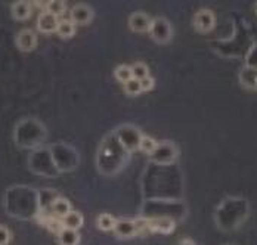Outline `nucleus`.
<instances>
[{
    "label": "nucleus",
    "mask_w": 257,
    "mask_h": 245,
    "mask_svg": "<svg viewBox=\"0 0 257 245\" xmlns=\"http://www.w3.org/2000/svg\"><path fill=\"white\" fill-rule=\"evenodd\" d=\"M172 25L164 18H155L150 27V34L157 43H167L172 39Z\"/></svg>",
    "instance_id": "f257e3e1"
},
{
    "label": "nucleus",
    "mask_w": 257,
    "mask_h": 245,
    "mask_svg": "<svg viewBox=\"0 0 257 245\" xmlns=\"http://www.w3.org/2000/svg\"><path fill=\"white\" fill-rule=\"evenodd\" d=\"M216 25V17L210 9H200L194 17V27L200 33H208Z\"/></svg>",
    "instance_id": "f03ea898"
},
{
    "label": "nucleus",
    "mask_w": 257,
    "mask_h": 245,
    "mask_svg": "<svg viewBox=\"0 0 257 245\" xmlns=\"http://www.w3.org/2000/svg\"><path fill=\"white\" fill-rule=\"evenodd\" d=\"M151 157L160 164H169L178 157V149L172 142H163L157 145V149Z\"/></svg>",
    "instance_id": "7ed1b4c3"
},
{
    "label": "nucleus",
    "mask_w": 257,
    "mask_h": 245,
    "mask_svg": "<svg viewBox=\"0 0 257 245\" xmlns=\"http://www.w3.org/2000/svg\"><path fill=\"white\" fill-rule=\"evenodd\" d=\"M93 18V12L86 5H76L70 12V21L74 25L89 24Z\"/></svg>",
    "instance_id": "20e7f679"
},
{
    "label": "nucleus",
    "mask_w": 257,
    "mask_h": 245,
    "mask_svg": "<svg viewBox=\"0 0 257 245\" xmlns=\"http://www.w3.org/2000/svg\"><path fill=\"white\" fill-rule=\"evenodd\" d=\"M153 20L145 14V12H135L132 14V17L128 18V27L135 31V33H145L150 31Z\"/></svg>",
    "instance_id": "39448f33"
},
{
    "label": "nucleus",
    "mask_w": 257,
    "mask_h": 245,
    "mask_svg": "<svg viewBox=\"0 0 257 245\" xmlns=\"http://www.w3.org/2000/svg\"><path fill=\"white\" fill-rule=\"evenodd\" d=\"M17 46L23 52H31L37 46V36L33 30H23L17 36Z\"/></svg>",
    "instance_id": "423d86ee"
},
{
    "label": "nucleus",
    "mask_w": 257,
    "mask_h": 245,
    "mask_svg": "<svg viewBox=\"0 0 257 245\" xmlns=\"http://www.w3.org/2000/svg\"><path fill=\"white\" fill-rule=\"evenodd\" d=\"M114 232L118 238H132L135 235H138V226L135 220H127V219H121V220L115 221L114 226Z\"/></svg>",
    "instance_id": "0eeeda50"
},
{
    "label": "nucleus",
    "mask_w": 257,
    "mask_h": 245,
    "mask_svg": "<svg viewBox=\"0 0 257 245\" xmlns=\"http://www.w3.org/2000/svg\"><path fill=\"white\" fill-rule=\"evenodd\" d=\"M58 24H59L58 18L51 15V14H48L46 11L43 14H40V17L37 18V30L42 31V33H48V34L56 33Z\"/></svg>",
    "instance_id": "6e6552de"
},
{
    "label": "nucleus",
    "mask_w": 257,
    "mask_h": 245,
    "mask_svg": "<svg viewBox=\"0 0 257 245\" xmlns=\"http://www.w3.org/2000/svg\"><path fill=\"white\" fill-rule=\"evenodd\" d=\"M239 83L250 90L257 89V68L254 67H245L239 71Z\"/></svg>",
    "instance_id": "1a4fd4ad"
},
{
    "label": "nucleus",
    "mask_w": 257,
    "mask_h": 245,
    "mask_svg": "<svg viewBox=\"0 0 257 245\" xmlns=\"http://www.w3.org/2000/svg\"><path fill=\"white\" fill-rule=\"evenodd\" d=\"M148 229L153 232H160V233H170L175 229V221L167 217L151 219L148 220Z\"/></svg>",
    "instance_id": "9d476101"
},
{
    "label": "nucleus",
    "mask_w": 257,
    "mask_h": 245,
    "mask_svg": "<svg viewBox=\"0 0 257 245\" xmlns=\"http://www.w3.org/2000/svg\"><path fill=\"white\" fill-rule=\"evenodd\" d=\"M31 3L30 2H24V0H20V2H15L11 8V12H12V17L17 20V21H26L30 18L31 15Z\"/></svg>",
    "instance_id": "9b49d317"
},
{
    "label": "nucleus",
    "mask_w": 257,
    "mask_h": 245,
    "mask_svg": "<svg viewBox=\"0 0 257 245\" xmlns=\"http://www.w3.org/2000/svg\"><path fill=\"white\" fill-rule=\"evenodd\" d=\"M52 214L58 219H64L71 211V204L65 198H55L51 205Z\"/></svg>",
    "instance_id": "f8f14e48"
},
{
    "label": "nucleus",
    "mask_w": 257,
    "mask_h": 245,
    "mask_svg": "<svg viewBox=\"0 0 257 245\" xmlns=\"http://www.w3.org/2000/svg\"><path fill=\"white\" fill-rule=\"evenodd\" d=\"M58 241H59V245H78V242H80V236H78L77 230L64 227V229L58 233Z\"/></svg>",
    "instance_id": "ddd939ff"
},
{
    "label": "nucleus",
    "mask_w": 257,
    "mask_h": 245,
    "mask_svg": "<svg viewBox=\"0 0 257 245\" xmlns=\"http://www.w3.org/2000/svg\"><path fill=\"white\" fill-rule=\"evenodd\" d=\"M62 224H64V227H67V229H74V230H77L80 229L81 226H83V216L78 213V211H70L64 219H62Z\"/></svg>",
    "instance_id": "4468645a"
},
{
    "label": "nucleus",
    "mask_w": 257,
    "mask_h": 245,
    "mask_svg": "<svg viewBox=\"0 0 257 245\" xmlns=\"http://www.w3.org/2000/svg\"><path fill=\"white\" fill-rule=\"evenodd\" d=\"M56 33H58V36H61L62 39H70V37H73L74 33H76V25L73 24L70 20L59 21Z\"/></svg>",
    "instance_id": "2eb2a0df"
},
{
    "label": "nucleus",
    "mask_w": 257,
    "mask_h": 245,
    "mask_svg": "<svg viewBox=\"0 0 257 245\" xmlns=\"http://www.w3.org/2000/svg\"><path fill=\"white\" fill-rule=\"evenodd\" d=\"M45 9L48 14H51L53 17H61L65 12V3L61 0H49L45 3Z\"/></svg>",
    "instance_id": "dca6fc26"
},
{
    "label": "nucleus",
    "mask_w": 257,
    "mask_h": 245,
    "mask_svg": "<svg viewBox=\"0 0 257 245\" xmlns=\"http://www.w3.org/2000/svg\"><path fill=\"white\" fill-rule=\"evenodd\" d=\"M130 67H132V75H133L135 80H139V81H141V80L150 77V70H148V67H147L145 64L136 62V64H133V65H130Z\"/></svg>",
    "instance_id": "f3484780"
},
{
    "label": "nucleus",
    "mask_w": 257,
    "mask_h": 245,
    "mask_svg": "<svg viewBox=\"0 0 257 245\" xmlns=\"http://www.w3.org/2000/svg\"><path fill=\"white\" fill-rule=\"evenodd\" d=\"M157 142H155L153 138H150V136H141V141H139V149L142 151V152H145V154H148V155H153L154 154V151L157 149Z\"/></svg>",
    "instance_id": "a211bd4d"
},
{
    "label": "nucleus",
    "mask_w": 257,
    "mask_h": 245,
    "mask_svg": "<svg viewBox=\"0 0 257 245\" xmlns=\"http://www.w3.org/2000/svg\"><path fill=\"white\" fill-rule=\"evenodd\" d=\"M114 75H115V78H117L120 83L126 84L128 80L133 78V75H132V67H128V65H120V67L115 68Z\"/></svg>",
    "instance_id": "6ab92c4d"
},
{
    "label": "nucleus",
    "mask_w": 257,
    "mask_h": 245,
    "mask_svg": "<svg viewBox=\"0 0 257 245\" xmlns=\"http://www.w3.org/2000/svg\"><path fill=\"white\" fill-rule=\"evenodd\" d=\"M115 219L111 216V214H101L99 217H98V227L101 229V230H114V226H115Z\"/></svg>",
    "instance_id": "aec40b11"
},
{
    "label": "nucleus",
    "mask_w": 257,
    "mask_h": 245,
    "mask_svg": "<svg viewBox=\"0 0 257 245\" xmlns=\"http://www.w3.org/2000/svg\"><path fill=\"white\" fill-rule=\"evenodd\" d=\"M124 90H126V93L130 95V96H136V95L142 93V89H141V83H139V80H135V78L128 80L127 83L124 84Z\"/></svg>",
    "instance_id": "412c9836"
},
{
    "label": "nucleus",
    "mask_w": 257,
    "mask_h": 245,
    "mask_svg": "<svg viewBox=\"0 0 257 245\" xmlns=\"http://www.w3.org/2000/svg\"><path fill=\"white\" fill-rule=\"evenodd\" d=\"M11 239V232L6 226H2L0 224V245H8Z\"/></svg>",
    "instance_id": "4be33fe9"
},
{
    "label": "nucleus",
    "mask_w": 257,
    "mask_h": 245,
    "mask_svg": "<svg viewBox=\"0 0 257 245\" xmlns=\"http://www.w3.org/2000/svg\"><path fill=\"white\" fill-rule=\"evenodd\" d=\"M139 83H141L142 92H148V90H151V89L154 87V78H153V77H147V78L141 80Z\"/></svg>",
    "instance_id": "5701e85b"
},
{
    "label": "nucleus",
    "mask_w": 257,
    "mask_h": 245,
    "mask_svg": "<svg viewBox=\"0 0 257 245\" xmlns=\"http://www.w3.org/2000/svg\"><path fill=\"white\" fill-rule=\"evenodd\" d=\"M256 12H257V6H256Z\"/></svg>",
    "instance_id": "b1692460"
}]
</instances>
